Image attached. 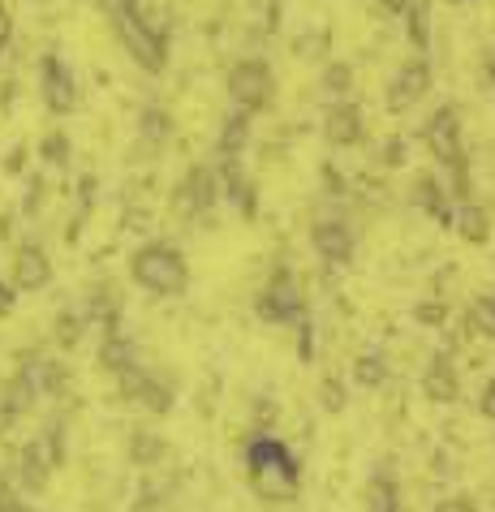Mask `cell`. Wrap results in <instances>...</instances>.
Returning <instances> with one entry per match:
<instances>
[{
	"label": "cell",
	"instance_id": "cell-26",
	"mask_svg": "<svg viewBox=\"0 0 495 512\" xmlns=\"http://www.w3.org/2000/svg\"><path fill=\"white\" fill-rule=\"evenodd\" d=\"M39 151H44L48 164H65V160H69V138H65V134H48Z\"/></svg>",
	"mask_w": 495,
	"mask_h": 512
},
{
	"label": "cell",
	"instance_id": "cell-17",
	"mask_svg": "<svg viewBox=\"0 0 495 512\" xmlns=\"http://www.w3.org/2000/svg\"><path fill=\"white\" fill-rule=\"evenodd\" d=\"M99 362H104L112 375H125L130 366H138V349H134V340H125V336L117 332V327H108L104 345H99Z\"/></svg>",
	"mask_w": 495,
	"mask_h": 512
},
{
	"label": "cell",
	"instance_id": "cell-7",
	"mask_svg": "<svg viewBox=\"0 0 495 512\" xmlns=\"http://www.w3.org/2000/svg\"><path fill=\"white\" fill-rule=\"evenodd\" d=\"M310 246L328 267H349L353 263V250H358V237H353L349 220L341 216H319L310 224Z\"/></svg>",
	"mask_w": 495,
	"mask_h": 512
},
{
	"label": "cell",
	"instance_id": "cell-21",
	"mask_svg": "<svg viewBox=\"0 0 495 512\" xmlns=\"http://www.w3.org/2000/svg\"><path fill=\"white\" fill-rule=\"evenodd\" d=\"M452 224H457L461 237H465V241H474V246H483V241L491 237V216H487V211L478 207V203H465L457 216H452Z\"/></svg>",
	"mask_w": 495,
	"mask_h": 512
},
{
	"label": "cell",
	"instance_id": "cell-15",
	"mask_svg": "<svg viewBox=\"0 0 495 512\" xmlns=\"http://www.w3.org/2000/svg\"><path fill=\"white\" fill-rule=\"evenodd\" d=\"M422 392L431 396V401L440 405H452L461 396V379H457V366H452L444 353H435V358L427 362V371H422Z\"/></svg>",
	"mask_w": 495,
	"mask_h": 512
},
{
	"label": "cell",
	"instance_id": "cell-8",
	"mask_svg": "<svg viewBox=\"0 0 495 512\" xmlns=\"http://www.w3.org/2000/svg\"><path fill=\"white\" fill-rule=\"evenodd\" d=\"M39 95H44V104L56 117L78 108V78L61 56H44V61H39Z\"/></svg>",
	"mask_w": 495,
	"mask_h": 512
},
{
	"label": "cell",
	"instance_id": "cell-23",
	"mask_svg": "<svg viewBox=\"0 0 495 512\" xmlns=\"http://www.w3.org/2000/svg\"><path fill=\"white\" fill-rule=\"evenodd\" d=\"M470 323H474L487 340H495V289H491V293H483V297H474V306H470Z\"/></svg>",
	"mask_w": 495,
	"mask_h": 512
},
{
	"label": "cell",
	"instance_id": "cell-25",
	"mask_svg": "<svg viewBox=\"0 0 495 512\" xmlns=\"http://www.w3.org/2000/svg\"><path fill=\"white\" fill-rule=\"evenodd\" d=\"M168 130H173V125H168V112H160V108L143 112V134L147 138H168Z\"/></svg>",
	"mask_w": 495,
	"mask_h": 512
},
{
	"label": "cell",
	"instance_id": "cell-31",
	"mask_svg": "<svg viewBox=\"0 0 495 512\" xmlns=\"http://www.w3.org/2000/svg\"><path fill=\"white\" fill-rule=\"evenodd\" d=\"M418 319L422 323H444V306H418Z\"/></svg>",
	"mask_w": 495,
	"mask_h": 512
},
{
	"label": "cell",
	"instance_id": "cell-18",
	"mask_svg": "<svg viewBox=\"0 0 495 512\" xmlns=\"http://www.w3.org/2000/svg\"><path fill=\"white\" fill-rule=\"evenodd\" d=\"M250 130H254V117L250 112L237 108L233 117H224V130H220V160H237L250 142Z\"/></svg>",
	"mask_w": 495,
	"mask_h": 512
},
{
	"label": "cell",
	"instance_id": "cell-5",
	"mask_svg": "<svg viewBox=\"0 0 495 512\" xmlns=\"http://www.w3.org/2000/svg\"><path fill=\"white\" fill-rule=\"evenodd\" d=\"M254 315L267 323H306V297H302V280L289 267H276L272 280L263 284V293L254 297Z\"/></svg>",
	"mask_w": 495,
	"mask_h": 512
},
{
	"label": "cell",
	"instance_id": "cell-1",
	"mask_svg": "<svg viewBox=\"0 0 495 512\" xmlns=\"http://www.w3.org/2000/svg\"><path fill=\"white\" fill-rule=\"evenodd\" d=\"M246 474L250 487L272 504L293 500V491L302 487V461L289 452V444H280L272 435H254L246 444Z\"/></svg>",
	"mask_w": 495,
	"mask_h": 512
},
{
	"label": "cell",
	"instance_id": "cell-13",
	"mask_svg": "<svg viewBox=\"0 0 495 512\" xmlns=\"http://www.w3.org/2000/svg\"><path fill=\"white\" fill-rule=\"evenodd\" d=\"M48 280H52V259L44 254V246H35V241L18 246V259H13V289L35 293V289H44Z\"/></svg>",
	"mask_w": 495,
	"mask_h": 512
},
{
	"label": "cell",
	"instance_id": "cell-10",
	"mask_svg": "<svg viewBox=\"0 0 495 512\" xmlns=\"http://www.w3.org/2000/svg\"><path fill=\"white\" fill-rule=\"evenodd\" d=\"M117 383H121V392L130 396V401H138L143 409H151V414H168V409H173V392H168L143 362L130 366L125 375H117Z\"/></svg>",
	"mask_w": 495,
	"mask_h": 512
},
{
	"label": "cell",
	"instance_id": "cell-2",
	"mask_svg": "<svg viewBox=\"0 0 495 512\" xmlns=\"http://www.w3.org/2000/svg\"><path fill=\"white\" fill-rule=\"evenodd\" d=\"M99 9L108 13L112 31L121 35V44L134 56V65L147 69V74H160L168 65V39L143 13V5H138V0H99Z\"/></svg>",
	"mask_w": 495,
	"mask_h": 512
},
{
	"label": "cell",
	"instance_id": "cell-19",
	"mask_svg": "<svg viewBox=\"0 0 495 512\" xmlns=\"http://www.w3.org/2000/svg\"><path fill=\"white\" fill-rule=\"evenodd\" d=\"M414 203H418L422 211H427V216L440 220V224H452V216H457V211H452V203H448V190H444L435 177H418V186H414Z\"/></svg>",
	"mask_w": 495,
	"mask_h": 512
},
{
	"label": "cell",
	"instance_id": "cell-12",
	"mask_svg": "<svg viewBox=\"0 0 495 512\" xmlns=\"http://www.w3.org/2000/svg\"><path fill=\"white\" fill-rule=\"evenodd\" d=\"M52 469H56V465H52V457H48L44 439H31V444L18 452V465H13V487H22V491H44Z\"/></svg>",
	"mask_w": 495,
	"mask_h": 512
},
{
	"label": "cell",
	"instance_id": "cell-29",
	"mask_svg": "<svg viewBox=\"0 0 495 512\" xmlns=\"http://www.w3.org/2000/svg\"><path fill=\"white\" fill-rule=\"evenodd\" d=\"M478 409H483V418H491V422H495V379L483 388V396H478Z\"/></svg>",
	"mask_w": 495,
	"mask_h": 512
},
{
	"label": "cell",
	"instance_id": "cell-33",
	"mask_svg": "<svg viewBox=\"0 0 495 512\" xmlns=\"http://www.w3.org/2000/svg\"><path fill=\"white\" fill-rule=\"evenodd\" d=\"M9 35H13V22H9V13L0 9V52L9 48Z\"/></svg>",
	"mask_w": 495,
	"mask_h": 512
},
{
	"label": "cell",
	"instance_id": "cell-11",
	"mask_svg": "<svg viewBox=\"0 0 495 512\" xmlns=\"http://www.w3.org/2000/svg\"><path fill=\"white\" fill-rule=\"evenodd\" d=\"M216 198H220L216 173H211V168H194L177 190V207H181V216H207V211L216 207Z\"/></svg>",
	"mask_w": 495,
	"mask_h": 512
},
{
	"label": "cell",
	"instance_id": "cell-16",
	"mask_svg": "<svg viewBox=\"0 0 495 512\" xmlns=\"http://www.w3.org/2000/svg\"><path fill=\"white\" fill-rule=\"evenodd\" d=\"M362 508L366 512H401V487H396V478L388 474V469H379V474L366 482Z\"/></svg>",
	"mask_w": 495,
	"mask_h": 512
},
{
	"label": "cell",
	"instance_id": "cell-28",
	"mask_svg": "<svg viewBox=\"0 0 495 512\" xmlns=\"http://www.w3.org/2000/svg\"><path fill=\"white\" fill-rule=\"evenodd\" d=\"M61 345H74V340L82 336V315H61Z\"/></svg>",
	"mask_w": 495,
	"mask_h": 512
},
{
	"label": "cell",
	"instance_id": "cell-3",
	"mask_svg": "<svg viewBox=\"0 0 495 512\" xmlns=\"http://www.w3.org/2000/svg\"><path fill=\"white\" fill-rule=\"evenodd\" d=\"M130 276L138 289H147L155 297H181L190 289V263L186 254L168 241H147V246L134 250L130 259Z\"/></svg>",
	"mask_w": 495,
	"mask_h": 512
},
{
	"label": "cell",
	"instance_id": "cell-24",
	"mask_svg": "<svg viewBox=\"0 0 495 512\" xmlns=\"http://www.w3.org/2000/svg\"><path fill=\"white\" fill-rule=\"evenodd\" d=\"M0 512H35V508L22 504V495H18V487H13L9 474H0Z\"/></svg>",
	"mask_w": 495,
	"mask_h": 512
},
{
	"label": "cell",
	"instance_id": "cell-4",
	"mask_svg": "<svg viewBox=\"0 0 495 512\" xmlns=\"http://www.w3.org/2000/svg\"><path fill=\"white\" fill-rule=\"evenodd\" d=\"M422 142L435 151V160H440L448 173H452V194H465V160H461V121H457V108L444 104L435 108V117L422 125Z\"/></svg>",
	"mask_w": 495,
	"mask_h": 512
},
{
	"label": "cell",
	"instance_id": "cell-6",
	"mask_svg": "<svg viewBox=\"0 0 495 512\" xmlns=\"http://www.w3.org/2000/svg\"><path fill=\"white\" fill-rule=\"evenodd\" d=\"M224 87H229V99L242 112H263V108H272V99H276V78H272V65H263V61H237L229 69V78H224Z\"/></svg>",
	"mask_w": 495,
	"mask_h": 512
},
{
	"label": "cell",
	"instance_id": "cell-20",
	"mask_svg": "<svg viewBox=\"0 0 495 512\" xmlns=\"http://www.w3.org/2000/svg\"><path fill=\"white\" fill-rule=\"evenodd\" d=\"M396 18H405V31L409 39H414V48L418 52H427L431 48V22H427V0H405L401 13Z\"/></svg>",
	"mask_w": 495,
	"mask_h": 512
},
{
	"label": "cell",
	"instance_id": "cell-27",
	"mask_svg": "<svg viewBox=\"0 0 495 512\" xmlns=\"http://www.w3.org/2000/svg\"><path fill=\"white\" fill-rule=\"evenodd\" d=\"M323 82H328V91L345 95V91H349V65H332L328 74H323Z\"/></svg>",
	"mask_w": 495,
	"mask_h": 512
},
{
	"label": "cell",
	"instance_id": "cell-14",
	"mask_svg": "<svg viewBox=\"0 0 495 512\" xmlns=\"http://www.w3.org/2000/svg\"><path fill=\"white\" fill-rule=\"evenodd\" d=\"M332 147H358L366 138V121H362V108L358 104H332L328 108V125H323Z\"/></svg>",
	"mask_w": 495,
	"mask_h": 512
},
{
	"label": "cell",
	"instance_id": "cell-30",
	"mask_svg": "<svg viewBox=\"0 0 495 512\" xmlns=\"http://www.w3.org/2000/svg\"><path fill=\"white\" fill-rule=\"evenodd\" d=\"M435 512H478L470 500H461V495H452V500H440L435 504Z\"/></svg>",
	"mask_w": 495,
	"mask_h": 512
},
{
	"label": "cell",
	"instance_id": "cell-34",
	"mask_svg": "<svg viewBox=\"0 0 495 512\" xmlns=\"http://www.w3.org/2000/svg\"><path fill=\"white\" fill-rule=\"evenodd\" d=\"M379 5H384V9H392V13H401V5H405V0H379Z\"/></svg>",
	"mask_w": 495,
	"mask_h": 512
},
{
	"label": "cell",
	"instance_id": "cell-9",
	"mask_svg": "<svg viewBox=\"0 0 495 512\" xmlns=\"http://www.w3.org/2000/svg\"><path fill=\"white\" fill-rule=\"evenodd\" d=\"M427 91H431V65L422 61V56H414V61H405L392 74L388 91H384V104H388V112H409L414 104L427 99Z\"/></svg>",
	"mask_w": 495,
	"mask_h": 512
},
{
	"label": "cell",
	"instance_id": "cell-32",
	"mask_svg": "<svg viewBox=\"0 0 495 512\" xmlns=\"http://www.w3.org/2000/svg\"><path fill=\"white\" fill-rule=\"evenodd\" d=\"M13 302H18V293H9V284L0 280V315H9V310H13Z\"/></svg>",
	"mask_w": 495,
	"mask_h": 512
},
{
	"label": "cell",
	"instance_id": "cell-22",
	"mask_svg": "<svg viewBox=\"0 0 495 512\" xmlns=\"http://www.w3.org/2000/svg\"><path fill=\"white\" fill-rule=\"evenodd\" d=\"M353 383H362V388H384L388 383L384 353H362V358L353 362Z\"/></svg>",
	"mask_w": 495,
	"mask_h": 512
}]
</instances>
